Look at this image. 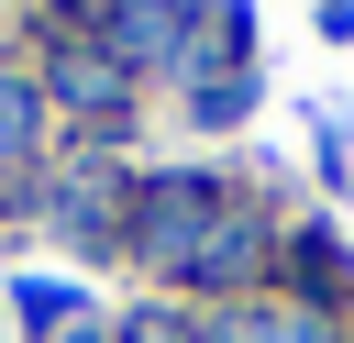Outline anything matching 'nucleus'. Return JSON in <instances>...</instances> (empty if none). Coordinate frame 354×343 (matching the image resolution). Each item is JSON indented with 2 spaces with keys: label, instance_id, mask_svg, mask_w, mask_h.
I'll return each mask as SVG.
<instances>
[{
  "label": "nucleus",
  "instance_id": "2",
  "mask_svg": "<svg viewBox=\"0 0 354 343\" xmlns=\"http://www.w3.org/2000/svg\"><path fill=\"white\" fill-rule=\"evenodd\" d=\"M22 155H33V89L0 77V166H22Z\"/></svg>",
  "mask_w": 354,
  "mask_h": 343
},
{
  "label": "nucleus",
  "instance_id": "3",
  "mask_svg": "<svg viewBox=\"0 0 354 343\" xmlns=\"http://www.w3.org/2000/svg\"><path fill=\"white\" fill-rule=\"evenodd\" d=\"M232 343H310V332H299V321H243Z\"/></svg>",
  "mask_w": 354,
  "mask_h": 343
},
{
  "label": "nucleus",
  "instance_id": "1",
  "mask_svg": "<svg viewBox=\"0 0 354 343\" xmlns=\"http://www.w3.org/2000/svg\"><path fill=\"white\" fill-rule=\"evenodd\" d=\"M66 100L77 111H122V66L111 55H66Z\"/></svg>",
  "mask_w": 354,
  "mask_h": 343
}]
</instances>
